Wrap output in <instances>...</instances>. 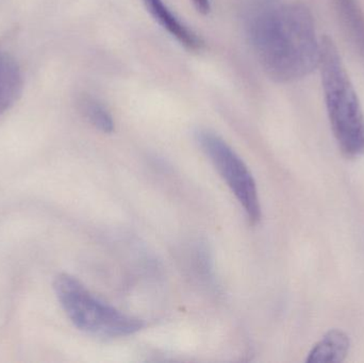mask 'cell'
<instances>
[{"label": "cell", "instance_id": "cell-1", "mask_svg": "<svg viewBox=\"0 0 364 363\" xmlns=\"http://www.w3.org/2000/svg\"><path fill=\"white\" fill-rule=\"evenodd\" d=\"M250 40L261 67L276 82L301 80L318 67L321 40L305 4L293 2L263 11L252 21Z\"/></svg>", "mask_w": 364, "mask_h": 363}, {"label": "cell", "instance_id": "cell-2", "mask_svg": "<svg viewBox=\"0 0 364 363\" xmlns=\"http://www.w3.org/2000/svg\"><path fill=\"white\" fill-rule=\"evenodd\" d=\"M318 68L331 131L346 157L364 155V113L337 45L331 36L321 38Z\"/></svg>", "mask_w": 364, "mask_h": 363}, {"label": "cell", "instance_id": "cell-3", "mask_svg": "<svg viewBox=\"0 0 364 363\" xmlns=\"http://www.w3.org/2000/svg\"><path fill=\"white\" fill-rule=\"evenodd\" d=\"M53 290L68 319L85 334L117 338L138 332L145 326L142 320L125 315L96 298L70 275L55 277Z\"/></svg>", "mask_w": 364, "mask_h": 363}, {"label": "cell", "instance_id": "cell-4", "mask_svg": "<svg viewBox=\"0 0 364 363\" xmlns=\"http://www.w3.org/2000/svg\"><path fill=\"white\" fill-rule=\"evenodd\" d=\"M196 140L243 207L250 221L258 223L261 219L258 190L243 160L220 136L210 130L197 131Z\"/></svg>", "mask_w": 364, "mask_h": 363}, {"label": "cell", "instance_id": "cell-5", "mask_svg": "<svg viewBox=\"0 0 364 363\" xmlns=\"http://www.w3.org/2000/svg\"><path fill=\"white\" fill-rule=\"evenodd\" d=\"M143 4L153 18L184 48L192 51L203 48V38L181 21L164 0H143Z\"/></svg>", "mask_w": 364, "mask_h": 363}, {"label": "cell", "instance_id": "cell-6", "mask_svg": "<svg viewBox=\"0 0 364 363\" xmlns=\"http://www.w3.org/2000/svg\"><path fill=\"white\" fill-rule=\"evenodd\" d=\"M350 340L341 330H329L314 345L306 359L307 363H341L348 357Z\"/></svg>", "mask_w": 364, "mask_h": 363}, {"label": "cell", "instance_id": "cell-7", "mask_svg": "<svg viewBox=\"0 0 364 363\" xmlns=\"http://www.w3.org/2000/svg\"><path fill=\"white\" fill-rule=\"evenodd\" d=\"M23 76L12 57L0 53V115L8 111L21 97Z\"/></svg>", "mask_w": 364, "mask_h": 363}, {"label": "cell", "instance_id": "cell-8", "mask_svg": "<svg viewBox=\"0 0 364 363\" xmlns=\"http://www.w3.org/2000/svg\"><path fill=\"white\" fill-rule=\"evenodd\" d=\"M340 21L364 60V12L358 0H333Z\"/></svg>", "mask_w": 364, "mask_h": 363}, {"label": "cell", "instance_id": "cell-9", "mask_svg": "<svg viewBox=\"0 0 364 363\" xmlns=\"http://www.w3.org/2000/svg\"><path fill=\"white\" fill-rule=\"evenodd\" d=\"M81 114L93 127L104 134H111L114 130V121L110 111L102 102L90 95L81 96L79 99Z\"/></svg>", "mask_w": 364, "mask_h": 363}, {"label": "cell", "instance_id": "cell-10", "mask_svg": "<svg viewBox=\"0 0 364 363\" xmlns=\"http://www.w3.org/2000/svg\"><path fill=\"white\" fill-rule=\"evenodd\" d=\"M192 2L193 6L197 12L203 15L209 14L211 11V2L210 0H190Z\"/></svg>", "mask_w": 364, "mask_h": 363}]
</instances>
